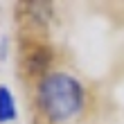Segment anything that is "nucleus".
Here are the masks:
<instances>
[{"mask_svg":"<svg viewBox=\"0 0 124 124\" xmlns=\"http://www.w3.org/2000/svg\"><path fill=\"white\" fill-rule=\"evenodd\" d=\"M36 99H39L43 115L50 122L61 124L77 117L84 111L86 93L77 77L56 70L41 77L39 86H36Z\"/></svg>","mask_w":124,"mask_h":124,"instance_id":"1","label":"nucleus"},{"mask_svg":"<svg viewBox=\"0 0 124 124\" xmlns=\"http://www.w3.org/2000/svg\"><path fill=\"white\" fill-rule=\"evenodd\" d=\"M18 117V108H16V97L9 86L0 84V124H11Z\"/></svg>","mask_w":124,"mask_h":124,"instance_id":"2","label":"nucleus"}]
</instances>
